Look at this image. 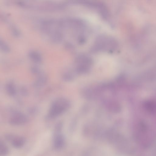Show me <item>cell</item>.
<instances>
[{
    "label": "cell",
    "instance_id": "cell-1",
    "mask_svg": "<svg viewBox=\"0 0 156 156\" xmlns=\"http://www.w3.org/2000/svg\"><path fill=\"white\" fill-rule=\"evenodd\" d=\"M118 43L113 38L101 35L97 37L91 48L94 52L99 51L113 52L117 48Z\"/></svg>",
    "mask_w": 156,
    "mask_h": 156
},
{
    "label": "cell",
    "instance_id": "cell-2",
    "mask_svg": "<svg viewBox=\"0 0 156 156\" xmlns=\"http://www.w3.org/2000/svg\"><path fill=\"white\" fill-rule=\"evenodd\" d=\"M6 136V139L15 148H20L25 144V139L23 137L12 135H7Z\"/></svg>",
    "mask_w": 156,
    "mask_h": 156
},
{
    "label": "cell",
    "instance_id": "cell-3",
    "mask_svg": "<svg viewBox=\"0 0 156 156\" xmlns=\"http://www.w3.org/2000/svg\"><path fill=\"white\" fill-rule=\"evenodd\" d=\"M64 141L63 136L57 133L54 135L53 144L55 149L59 150L61 148L64 144Z\"/></svg>",
    "mask_w": 156,
    "mask_h": 156
},
{
    "label": "cell",
    "instance_id": "cell-4",
    "mask_svg": "<svg viewBox=\"0 0 156 156\" xmlns=\"http://www.w3.org/2000/svg\"><path fill=\"white\" fill-rule=\"evenodd\" d=\"M9 149L7 145L3 141H0V155L1 156H5L9 152Z\"/></svg>",
    "mask_w": 156,
    "mask_h": 156
}]
</instances>
